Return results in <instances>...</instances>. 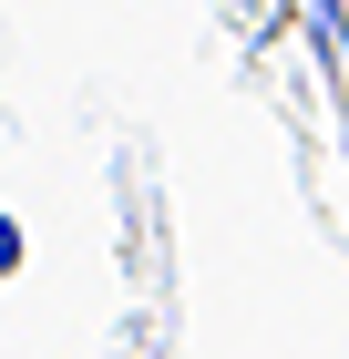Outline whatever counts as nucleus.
Listing matches in <instances>:
<instances>
[]
</instances>
